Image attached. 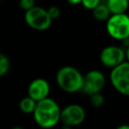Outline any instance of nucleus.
Here are the masks:
<instances>
[{
    "label": "nucleus",
    "mask_w": 129,
    "mask_h": 129,
    "mask_svg": "<svg viewBox=\"0 0 129 129\" xmlns=\"http://www.w3.org/2000/svg\"><path fill=\"white\" fill-rule=\"evenodd\" d=\"M32 114L35 123L39 127L51 128L60 121L61 109L53 99L47 97L37 101L36 107Z\"/></svg>",
    "instance_id": "f257e3e1"
},
{
    "label": "nucleus",
    "mask_w": 129,
    "mask_h": 129,
    "mask_svg": "<svg viewBox=\"0 0 129 129\" xmlns=\"http://www.w3.org/2000/svg\"><path fill=\"white\" fill-rule=\"evenodd\" d=\"M55 81L61 91L73 94L82 91L84 76L78 69L72 66H64L57 71Z\"/></svg>",
    "instance_id": "f03ea898"
},
{
    "label": "nucleus",
    "mask_w": 129,
    "mask_h": 129,
    "mask_svg": "<svg viewBox=\"0 0 129 129\" xmlns=\"http://www.w3.org/2000/svg\"><path fill=\"white\" fill-rule=\"evenodd\" d=\"M108 34L117 40H124L129 37V14H112L106 21Z\"/></svg>",
    "instance_id": "7ed1b4c3"
},
{
    "label": "nucleus",
    "mask_w": 129,
    "mask_h": 129,
    "mask_svg": "<svg viewBox=\"0 0 129 129\" xmlns=\"http://www.w3.org/2000/svg\"><path fill=\"white\" fill-rule=\"evenodd\" d=\"M24 20L30 28L39 31L48 29L52 22V18L50 17L47 9L36 5L25 11Z\"/></svg>",
    "instance_id": "20e7f679"
},
{
    "label": "nucleus",
    "mask_w": 129,
    "mask_h": 129,
    "mask_svg": "<svg viewBox=\"0 0 129 129\" xmlns=\"http://www.w3.org/2000/svg\"><path fill=\"white\" fill-rule=\"evenodd\" d=\"M110 82L118 93L129 97V61L125 60L111 70Z\"/></svg>",
    "instance_id": "39448f33"
},
{
    "label": "nucleus",
    "mask_w": 129,
    "mask_h": 129,
    "mask_svg": "<svg viewBox=\"0 0 129 129\" xmlns=\"http://www.w3.org/2000/svg\"><path fill=\"white\" fill-rule=\"evenodd\" d=\"M126 60L125 49L118 45L105 46L100 52V61L107 68L113 69Z\"/></svg>",
    "instance_id": "423d86ee"
},
{
    "label": "nucleus",
    "mask_w": 129,
    "mask_h": 129,
    "mask_svg": "<svg viewBox=\"0 0 129 129\" xmlns=\"http://www.w3.org/2000/svg\"><path fill=\"white\" fill-rule=\"evenodd\" d=\"M86 119V111L79 104H70L61 109L60 121L68 127L81 125Z\"/></svg>",
    "instance_id": "0eeeda50"
},
{
    "label": "nucleus",
    "mask_w": 129,
    "mask_h": 129,
    "mask_svg": "<svg viewBox=\"0 0 129 129\" xmlns=\"http://www.w3.org/2000/svg\"><path fill=\"white\" fill-rule=\"evenodd\" d=\"M106 84V78L104 74L98 70L89 71L84 76V84L82 91L91 96L95 93L101 92Z\"/></svg>",
    "instance_id": "6e6552de"
},
{
    "label": "nucleus",
    "mask_w": 129,
    "mask_h": 129,
    "mask_svg": "<svg viewBox=\"0 0 129 129\" xmlns=\"http://www.w3.org/2000/svg\"><path fill=\"white\" fill-rule=\"evenodd\" d=\"M50 92L49 83L43 78H37L31 81L28 86L27 94L35 101H40L48 97Z\"/></svg>",
    "instance_id": "1a4fd4ad"
},
{
    "label": "nucleus",
    "mask_w": 129,
    "mask_h": 129,
    "mask_svg": "<svg viewBox=\"0 0 129 129\" xmlns=\"http://www.w3.org/2000/svg\"><path fill=\"white\" fill-rule=\"evenodd\" d=\"M106 4L112 14L125 13L129 7V0H107Z\"/></svg>",
    "instance_id": "9d476101"
},
{
    "label": "nucleus",
    "mask_w": 129,
    "mask_h": 129,
    "mask_svg": "<svg viewBox=\"0 0 129 129\" xmlns=\"http://www.w3.org/2000/svg\"><path fill=\"white\" fill-rule=\"evenodd\" d=\"M93 16L95 19L99 20V21H107L110 16L112 15L108 5L105 3H100L97 7H95L93 10Z\"/></svg>",
    "instance_id": "9b49d317"
},
{
    "label": "nucleus",
    "mask_w": 129,
    "mask_h": 129,
    "mask_svg": "<svg viewBox=\"0 0 129 129\" xmlns=\"http://www.w3.org/2000/svg\"><path fill=\"white\" fill-rule=\"evenodd\" d=\"M36 104H37V101H35L34 99H32L31 97H29L27 95V97H24L20 100L19 109L21 110V112H23L25 114H31L34 112Z\"/></svg>",
    "instance_id": "f8f14e48"
},
{
    "label": "nucleus",
    "mask_w": 129,
    "mask_h": 129,
    "mask_svg": "<svg viewBox=\"0 0 129 129\" xmlns=\"http://www.w3.org/2000/svg\"><path fill=\"white\" fill-rule=\"evenodd\" d=\"M90 102H91V104H92L93 107H96V108L102 107L103 104H104V102H105L104 95L101 92L95 93V94H93V95L90 96Z\"/></svg>",
    "instance_id": "ddd939ff"
},
{
    "label": "nucleus",
    "mask_w": 129,
    "mask_h": 129,
    "mask_svg": "<svg viewBox=\"0 0 129 129\" xmlns=\"http://www.w3.org/2000/svg\"><path fill=\"white\" fill-rule=\"evenodd\" d=\"M10 69V60L4 53L0 54V76H4Z\"/></svg>",
    "instance_id": "4468645a"
},
{
    "label": "nucleus",
    "mask_w": 129,
    "mask_h": 129,
    "mask_svg": "<svg viewBox=\"0 0 129 129\" xmlns=\"http://www.w3.org/2000/svg\"><path fill=\"white\" fill-rule=\"evenodd\" d=\"M101 3V0H82V5L89 10H93Z\"/></svg>",
    "instance_id": "2eb2a0df"
},
{
    "label": "nucleus",
    "mask_w": 129,
    "mask_h": 129,
    "mask_svg": "<svg viewBox=\"0 0 129 129\" xmlns=\"http://www.w3.org/2000/svg\"><path fill=\"white\" fill-rule=\"evenodd\" d=\"M19 5L22 10L27 11L30 8H32L33 6H35V2H34V0H20Z\"/></svg>",
    "instance_id": "dca6fc26"
},
{
    "label": "nucleus",
    "mask_w": 129,
    "mask_h": 129,
    "mask_svg": "<svg viewBox=\"0 0 129 129\" xmlns=\"http://www.w3.org/2000/svg\"><path fill=\"white\" fill-rule=\"evenodd\" d=\"M47 11H48L50 17L52 18V20L58 18L59 15H60V10H59V8H58L57 6H54V5H53V6H50V7L47 9Z\"/></svg>",
    "instance_id": "f3484780"
},
{
    "label": "nucleus",
    "mask_w": 129,
    "mask_h": 129,
    "mask_svg": "<svg viewBox=\"0 0 129 129\" xmlns=\"http://www.w3.org/2000/svg\"><path fill=\"white\" fill-rule=\"evenodd\" d=\"M70 4H72V5H77V4H80V3H82V0H67Z\"/></svg>",
    "instance_id": "a211bd4d"
},
{
    "label": "nucleus",
    "mask_w": 129,
    "mask_h": 129,
    "mask_svg": "<svg viewBox=\"0 0 129 129\" xmlns=\"http://www.w3.org/2000/svg\"><path fill=\"white\" fill-rule=\"evenodd\" d=\"M125 55H126V60L129 61V45L125 47Z\"/></svg>",
    "instance_id": "6ab92c4d"
},
{
    "label": "nucleus",
    "mask_w": 129,
    "mask_h": 129,
    "mask_svg": "<svg viewBox=\"0 0 129 129\" xmlns=\"http://www.w3.org/2000/svg\"><path fill=\"white\" fill-rule=\"evenodd\" d=\"M118 129H129V125L128 124H123V125H120L118 127Z\"/></svg>",
    "instance_id": "aec40b11"
}]
</instances>
